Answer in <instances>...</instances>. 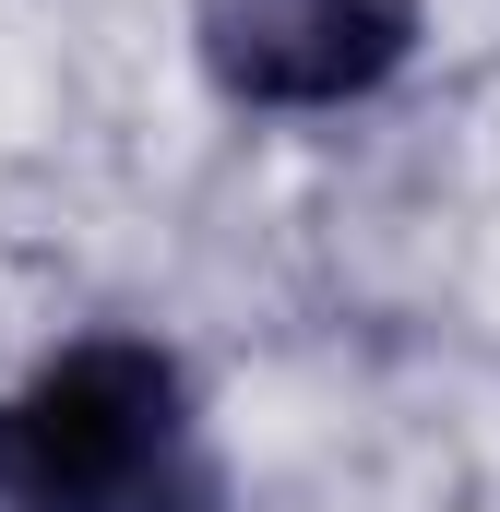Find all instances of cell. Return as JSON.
<instances>
[{"label": "cell", "instance_id": "1", "mask_svg": "<svg viewBox=\"0 0 500 512\" xmlns=\"http://www.w3.org/2000/svg\"><path fill=\"white\" fill-rule=\"evenodd\" d=\"M215 417L167 334L96 322L0 393V512H215Z\"/></svg>", "mask_w": 500, "mask_h": 512}, {"label": "cell", "instance_id": "2", "mask_svg": "<svg viewBox=\"0 0 500 512\" xmlns=\"http://www.w3.org/2000/svg\"><path fill=\"white\" fill-rule=\"evenodd\" d=\"M429 48V0H191V72L239 120H346Z\"/></svg>", "mask_w": 500, "mask_h": 512}]
</instances>
